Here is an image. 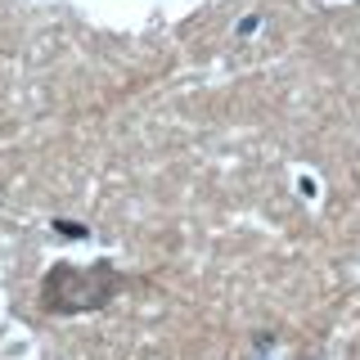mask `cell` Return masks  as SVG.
I'll return each mask as SVG.
<instances>
[{
    "label": "cell",
    "mask_w": 360,
    "mask_h": 360,
    "mask_svg": "<svg viewBox=\"0 0 360 360\" xmlns=\"http://www.w3.org/2000/svg\"><path fill=\"white\" fill-rule=\"evenodd\" d=\"M127 288L117 262L108 257H95V262L77 266V262H54L41 275L37 288V307L41 315H54V320H72V315H95L108 311L117 302V292Z\"/></svg>",
    "instance_id": "6da1fadb"
}]
</instances>
